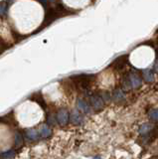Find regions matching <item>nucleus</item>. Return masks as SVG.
Listing matches in <instances>:
<instances>
[{"instance_id":"nucleus-1","label":"nucleus","mask_w":158,"mask_h":159,"mask_svg":"<svg viewBox=\"0 0 158 159\" xmlns=\"http://www.w3.org/2000/svg\"><path fill=\"white\" fill-rule=\"evenodd\" d=\"M56 119L60 125L65 126L69 122V120H70V116H69V112L66 109H60V111L57 112Z\"/></svg>"},{"instance_id":"nucleus-2","label":"nucleus","mask_w":158,"mask_h":159,"mask_svg":"<svg viewBox=\"0 0 158 159\" xmlns=\"http://www.w3.org/2000/svg\"><path fill=\"white\" fill-rule=\"evenodd\" d=\"M90 102L93 107L95 108L96 111H102L103 108V106H105L102 98L100 96H97V94H93V96H91Z\"/></svg>"},{"instance_id":"nucleus-3","label":"nucleus","mask_w":158,"mask_h":159,"mask_svg":"<svg viewBox=\"0 0 158 159\" xmlns=\"http://www.w3.org/2000/svg\"><path fill=\"white\" fill-rule=\"evenodd\" d=\"M129 81H130V84H131V87L132 88H134V89H137V88H139L141 86V84H142V80L141 78L138 76L137 74L135 73H130L129 75Z\"/></svg>"},{"instance_id":"nucleus-4","label":"nucleus","mask_w":158,"mask_h":159,"mask_svg":"<svg viewBox=\"0 0 158 159\" xmlns=\"http://www.w3.org/2000/svg\"><path fill=\"white\" fill-rule=\"evenodd\" d=\"M127 60H128L127 56H121L120 58H117L115 61L112 63V66L117 70H121L126 65Z\"/></svg>"},{"instance_id":"nucleus-5","label":"nucleus","mask_w":158,"mask_h":159,"mask_svg":"<svg viewBox=\"0 0 158 159\" xmlns=\"http://www.w3.org/2000/svg\"><path fill=\"white\" fill-rule=\"evenodd\" d=\"M112 98H113V101H115L116 102H120L122 101H124V93H123L122 92V89H116L113 91L112 93Z\"/></svg>"},{"instance_id":"nucleus-6","label":"nucleus","mask_w":158,"mask_h":159,"mask_svg":"<svg viewBox=\"0 0 158 159\" xmlns=\"http://www.w3.org/2000/svg\"><path fill=\"white\" fill-rule=\"evenodd\" d=\"M70 119H71L72 123H74V124H81L83 121V117L81 116V113L79 112V111H73L71 113Z\"/></svg>"},{"instance_id":"nucleus-7","label":"nucleus","mask_w":158,"mask_h":159,"mask_svg":"<svg viewBox=\"0 0 158 159\" xmlns=\"http://www.w3.org/2000/svg\"><path fill=\"white\" fill-rule=\"evenodd\" d=\"M77 106H78V108L83 112L87 113V112H90V111H91V107H90V106H88V103L84 101V99L79 98L78 102H77Z\"/></svg>"},{"instance_id":"nucleus-8","label":"nucleus","mask_w":158,"mask_h":159,"mask_svg":"<svg viewBox=\"0 0 158 159\" xmlns=\"http://www.w3.org/2000/svg\"><path fill=\"white\" fill-rule=\"evenodd\" d=\"M39 134H40L42 137L47 138L49 136H51L52 130H51V128L47 125V124H43V125L40 126V129H39Z\"/></svg>"},{"instance_id":"nucleus-9","label":"nucleus","mask_w":158,"mask_h":159,"mask_svg":"<svg viewBox=\"0 0 158 159\" xmlns=\"http://www.w3.org/2000/svg\"><path fill=\"white\" fill-rule=\"evenodd\" d=\"M153 125L151 123H144V124H142V125L140 126L139 128V133L142 134V135H147V134H149L151 133V131L153 130Z\"/></svg>"},{"instance_id":"nucleus-10","label":"nucleus","mask_w":158,"mask_h":159,"mask_svg":"<svg viewBox=\"0 0 158 159\" xmlns=\"http://www.w3.org/2000/svg\"><path fill=\"white\" fill-rule=\"evenodd\" d=\"M25 135L28 139H30V140H37L39 136H40V134H39V132L36 129L31 128V129H27L25 131Z\"/></svg>"},{"instance_id":"nucleus-11","label":"nucleus","mask_w":158,"mask_h":159,"mask_svg":"<svg viewBox=\"0 0 158 159\" xmlns=\"http://www.w3.org/2000/svg\"><path fill=\"white\" fill-rule=\"evenodd\" d=\"M143 79L146 83H153L154 82V75H153L151 70H144L143 71Z\"/></svg>"},{"instance_id":"nucleus-12","label":"nucleus","mask_w":158,"mask_h":159,"mask_svg":"<svg viewBox=\"0 0 158 159\" xmlns=\"http://www.w3.org/2000/svg\"><path fill=\"white\" fill-rule=\"evenodd\" d=\"M16 155V152L13 150V149H11V150H8L6 152H3L0 154V157L3 158V159H12L14 158Z\"/></svg>"},{"instance_id":"nucleus-13","label":"nucleus","mask_w":158,"mask_h":159,"mask_svg":"<svg viewBox=\"0 0 158 159\" xmlns=\"http://www.w3.org/2000/svg\"><path fill=\"white\" fill-rule=\"evenodd\" d=\"M7 13H8V4L7 2L3 1L0 3V16L2 17L6 16Z\"/></svg>"},{"instance_id":"nucleus-14","label":"nucleus","mask_w":158,"mask_h":159,"mask_svg":"<svg viewBox=\"0 0 158 159\" xmlns=\"http://www.w3.org/2000/svg\"><path fill=\"white\" fill-rule=\"evenodd\" d=\"M122 87L124 88L125 89H130L132 88L131 84H130V81H129V76L123 78V80H122Z\"/></svg>"},{"instance_id":"nucleus-15","label":"nucleus","mask_w":158,"mask_h":159,"mask_svg":"<svg viewBox=\"0 0 158 159\" xmlns=\"http://www.w3.org/2000/svg\"><path fill=\"white\" fill-rule=\"evenodd\" d=\"M149 117L152 120H158V108L151 109L149 111Z\"/></svg>"},{"instance_id":"nucleus-16","label":"nucleus","mask_w":158,"mask_h":159,"mask_svg":"<svg viewBox=\"0 0 158 159\" xmlns=\"http://www.w3.org/2000/svg\"><path fill=\"white\" fill-rule=\"evenodd\" d=\"M22 143H23V137L21 136V134L17 133L16 137H15V145L20 146V145H22Z\"/></svg>"},{"instance_id":"nucleus-17","label":"nucleus","mask_w":158,"mask_h":159,"mask_svg":"<svg viewBox=\"0 0 158 159\" xmlns=\"http://www.w3.org/2000/svg\"><path fill=\"white\" fill-rule=\"evenodd\" d=\"M111 99V94L108 93H102V101L105 102H108Z\"/></svg>"},{"instance_id":"nucleus-18","label":"nucleus","mask_w":158,"mask_h":159,"mask_svg":"<svg viewBox=\"0 0 158 159\" xmlns=\"http://www.w3.org/2000/svg\"><path fill=\"white\" fill-rule=\"evenodd\" d=\"M154 71H155L156 73H158V63L155 65V67H154Z\"/></svg>"},{"instance_id":"nucleus-19","label":"nucleus","mask_w":158,"mask_h":159,"mask_svg":"<svg viewBox=\"0 0 158 159\" xmlns=\"http://www.w3.org/2000/svg\"><path fill=\"white\" fill-rule=\"evenodd\" d=\"M93 159H102V158H101V157H95Z\"/></svg>"},{"instance_id":"nucleus-20","label":"nucleus","mask_w":158,"mask_h":159,"mask_svg":"<svg viewBox=\"0 0 158 159\" xmlns=\"http://www.w3.org/2000/svg\"><path fill=\"white\" fill-rule=\"evenodd\" d=\"M157 57H158V49H157Z\"/></svg>"}]
</instances>
